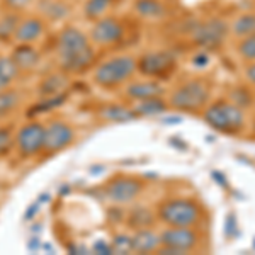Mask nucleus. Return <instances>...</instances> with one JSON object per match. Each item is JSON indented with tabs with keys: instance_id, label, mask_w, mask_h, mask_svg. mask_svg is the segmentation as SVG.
Here are the masks:
<instances>
[{
	"instance_id": "14",
	"label": "nucleus",
	"mask_w": 255,
	"mask_h": 255,
	"mask_svg": "<svg viewBox=\"0 0 255 255\" xmlns=\"http://www.w3.org/2000/svg\"><path fill=\"white\" fill-rule=\"evenodd\" d=\"M10 58L20 73H31L41 65V53L34 44H15Z\"/></svg>"
},
{
	"instance_id": "6",
	"label": "nucleus",
	"mask_w": 255,
	"mask_h": 255,
	"mask_svg": "<svg viewBox=\"0 0 255 255\" xmlns=\"http://www.w3.org/2000/svg\"><path fill=\"white\" fill-rule=\"evenodd\" d=\"M125 24L113 15H104V17L94 20L92 27L89 31V38L94 46L99 48H109L116 46L125 39Z\"/></svg>"
},
{
	"instance_id": "24",
	"label": "nucleus",
	"mask_w": 255,
	"mask_h": 255,
	"mask_svg": "<svg viewBox=\"0 0 255 255\" xmlns=\"http://www.w3.org/2000/svg\"><path fill=\"white\" fill-rule=\"evenodd\" d=\"M114 5V0H85L84 3V17L89 20H97L108 15L111 7Z\"/></svg>"
},
{
	"instance_id": "31",
	"label": "nucleus",
	"mask_w": 255,
	"mask_h": 255,
	"mask_svg": "<svg viewBox=\"0 0 255 255\" xmlns=\"http://www.w3.org/2000/svg\"><path fill=\"white\" fill-rule=\"evenodd\" d=\"M0 2H2V5L7 10L20 12V10H26L27 7H31L36 0H0Z\"/></svg>"
},
{
	"instance_id": "9",
	"label": "nucleus",
	"mask_w": 255,
	"mask_h": 255,
	"mask_svg": "<svg viewBox=\"0 0 255 255\" xmlns=\"http://www.w3.org/2000/svg\"><path fill=\"white\" fill-rule=\"evenodd\" d=\"M75 141V129L63 119H53L46 125V134H44V148L43 155H56L67 150Z\"/></svg>"
},
{
	"instance_id": "13",
	"label": "nucleus",
	"mask_w": 255,
	"mask_h": 255,
	"mask_svg": "<svg viewBox=\"0 0 255 255\" xmlns=\"http://www.w3.org/2000/svg\"><path fill=\"white\" fill-rule=\"evenodd\" d=\"M44 32H46V20L41 15H27L20 17L12 41L15 44H36L44 36Z\"/></svg>"
},
{
	"instance_id": "12",
	"label": "nucleus",
	"mask_w": 255,
	"mask_h": 255,
	"mask_svg": "<svg viewBox=\"0 0 255 255\" xmlns=\"http://www.w3.org/2000/svg\"><path fill=\"white\" fill-rule=\"evenodd\" d=\"M192 39L196 44L203 48H216L225 41L226 34H228V26L223 20H206L201 22L192 29Z\"/></svg>"
},
{
	"instance_id": "11",
	"label": "nucleus",
	"mask_w": 255,
	"mask_h": 255,
	"mask_svg": "<svg viewBox=\"0 0 255 255\" xmlns=\"http://www.w3.org/2000/svg\"><path fill=\"white\" fill-rule=\"evenodd\" d=\"M174 67H175V55L172 51H168V49L145 53V55L138 60V70L143 75H148V77L167 75Z\"/></svg>"
},
{
	"instance_id": "18",
	"label": "nucleus",
	"mask_w": 255,
	"mask_h": 255,
	"mask_svg": "<svg viewBox=\"0 0 255 255\" xmlns=\"http://www.w3.org/2000/svg\"><path fill=\"white\" fill-rule=\"evenodd\" d=\"M163 92V87L157 82H133L126 87V97L133 101H145V99L158 97Z\"/></svg>"
},
{
	"instance_id": "22",
	"label": "nucleus",
	"mask_w": 255,
	"mask_h": 255,
	"mask_svg": "<svg viewBox=\"0 0 255 255\" xmlns=\"http://www.w3.org/2000/svg\"><path fill=\"white\" fill-rule=\"evenodd\" d=\"M134 12L145 19H160L165 15V5L160 0H136Z\"/></svg>"
},
{
	"instance_id": "8",
	"label": "nucleus",
	"mask_w": 255,
	"mask_h": 255,
	"mask_svg": "<svg viewBox=\"0 0 255 255\" xmlns=\"http://www.w3.org/2000/svg\"><path fill=\"white\" fill-rule=\"evenodd\" d=\"M141 189H143L141 180L128 175H118L106 184L104 192H106V199L111 204H114V206H125V204H129L136 199L139 192H141Z\"/></svg>"
},
{
	"instance_id": "23",
	"label": "nucleus",
	"mask_w": 255,
	"mask_h": 255,
	"mask_svg": "<svg viewBox=\"0 0 255 255\" xmlns=\"http://www.w3.org/2000/svg\"><path fill=\"white\" fill-rule=\"evenodd\" d=\"M20 20L19 12L7 10L3 15H0V43H9L14 38V32L17 29Z\"/></svg>"
},
{
	"instance_id": "17",
	"label": "nucleus",
	"mask_w": 255,
	"mask_h": 255,
	"mask_svg": "<svg viewBox=\"0 0 255 255\" xmlns=\"http://www.w3.org/2000/svg\"><path fill=\"white\" fill-rule=\"evenodd\" d=\"M162 245L160 242V235H157L155 232L146 228H141L131 237V250L138 254H148V252H155L158 247Z\"/></svg>"
},
{
	"instance_id": "28",
	"label": "nucleus",
	"mask_w": 255,
	"mask_h": 255,
	"mask_svg": "<svg viewBox=\"0 0 255 255\" xmlns=\"http://www.w3.org/2000/svg\"><path fill=\"white\" fill-rule=\"evenodd\" d=\"M12 148H14V136H12L10 129L5 126H0V158L5 157Z\"/></svg>"
},
{
	"instance_id": "26",
	"label": "nucleus",
	"mask_w": 255,
	"mask_h": 255,
	"mask_svg": "<svg viewBox=\"0 0 255 255\" xmlns=\"http://www.w3.org/2000/svg\"><path fill=\"white\" fill-rule=\"evenodd\" d=\"M233 32L240 38H247L250 34H255V14L240 15L233 22Z\"/></svg>"
},
{
	"instance_id": "2",
	"label": "nucleus",
	"mask_w": 255,
	"mask_h": 255,
	"mask_svg": "<svg viewBox=\"0 0 255 255\" xmlns=\"http://www.w3.org/2000/svg\"><path fill=\"white\" fill-rule=\"evenodd\" d=\"M138 70V60L131 55H118L104 60L94 70V84L101 89L111 90L126 84Z\"/></svg>"
},
{
	"instance_id": "25",
	"label": "nucleus",
	"mask_w": 255,
	"mask_h": 255,
	"mask_svg": "<svg viewBox=\"0 0 255 255\" xmlns=\"http://www.w3.org/2000/svg\"><path fill=\"white\" fill-rule=\"evenodd\" d=\"M136 116H153L165 111V102L160 101L158 97L145 99V101H138V104L133 108Z\"/></svg>"
},
{
	"instance_id": "10",
	"label": "nucleus",
	"mask_w": 255,
	"mask_h": 255,
	"mask_svg": "<svg viewBox=\"0 0 255 255\" xmlns=\"http://www.w3.org/2000/svg\"><path fill=\"white\" fill-rule=\"evenodd\" d=\"M160 242L168 254H184L196 247L197 235L189 226H170L160 235Z\"/></svg>"
},
{
	"instance_id": "20",
	"label": "nucleus",
	"mask_w": 255,
	"mask_h": 255,
	"mask_svg": "<svg viewBox=\"0 0 255 255\" xmlns=\"http://www.w3.org/2000/svg\"><path fill=\"white\" fill-rule=\"evenodd\" d=\"M22 96L17 89H3L0 90V119L7 118L20 106Z\"/></svg>"
},
{
	"instance_id": "3",
	"label": "nucleus",
	"mask_w": 255,
	"mask_h": 255,
	"mask_svg": "<svg viewBox=\"0 0 255 255\" xmlns=\"http://www.w3.org/2000/svg\"><path fill=\"white\" fill-rule=\"evenodd\" d=\"M158 218L168 226H194L201 218L196 203L187 199H170L160 204Z\"/></svg>"
},
{
	"instance_id": "15",
	"label": "nucleus",
	"mask_w": 255,
	"mask_h": 255,
	"mask_svg": "<svg viewBox=\"0 0 255 255\" xmlns=\"http://www.w3.org/2000/svg\"><path fill=\"white\" fill-rule=\"evenodd\" d=\"M39 15L49 22H61L72 14V3L67 0H39Z\"/></svg>"
},
{
	"instance_id": "34",
	"label": "nucleus",
	"mask_w": 255,
	"mask_h": 255,
	"mask_svg": "<svg viewBox=\"0 0 255 255\" xmlns=\"http://www.w3.org/2000/svg\"><path fill=\"white\" fill-rule=\"evenodd\" d=\"M247 77H249V80L255 84V65H250L249 68H247Z\"/></svg>"
},
{
	"instance_id": "21",
	"label": "nucleus",
	"mask_w": 255,
	"mask_h": 255,
	"mask_svg": "<svg viewBox=\"0 0 255 255\" xmlns=\"http://www.w3.org/2000/svg\"><path fill=\"white\" fill-rule=\"evenodd\" d=\"M19 75H20V72H19V68L15 67L14 61H12L10 55L0 56V90L12 87V84L19 79Z\"/></svg>"
},
{
	"instance_id": "7",
	"label": "nucleus",
	"mask_w": 255,
	"mask_h": 255,
	"mask_svg": "<svg viewBox=\"0 0 255 255\" xmlns=\"http://www.w3.org/2000/svg\"><path fill=\"white\" fill-rule=\"evenodd\" d=\"M208 85L201 80H191L170 96V106L180 111H197L208 102Z\"/></svg>"
},
{
	"instance_id": "16",
	"label": "nucleus",
	"mask_w": 255,
	"mask_h": 255,
	"mask_svg": "<svg viewBox=\"0 0 255 255\" xmlns=\"http://www.w3.org/2000/svg\"><path fill=\"white\" fill-rule=\"evenodd\" d=\"M68 73L60 72V73H49V75L44 77L43 80L39 82L38 85V94L43 99L48 97H55L60 96V94L65 92L68 85Z\"/></svg>"
},
{
	"instance_id": "5",
	"label": "nucleus",
	"mask_w": 255,
	"mask_h": 255,
	"mask_svg": "<svg viewBox=\"0 0 255 255\" xmlns=\"http://www.w3.org/2000/svg\"><path fill=\"white\" fill-rule=\"evenodd\" d=\"M204 121L223 133H235L245 123L244 113L235 104H215L204 113Z\"/></svg>"
},
{
	"instance_id": "29",
	"label": "nucleus",
	"mask_w": 255,
	"mask_h": 255,
	"mask_svg": "<svg viewBox=\"0 0 255 255\" xmlns=\"http://www.w3.org/2000/svg\"><path fill=\"white\" fill-rule=\"evenodd\" d=\"M238 51L245 60H255V34H250L242 41Z\"/></svg>"
},
{
	"instance_id": "30",
	"label": "nucleus",
	"mask_w": 255,
	"mask_h": 255,
	"mask_svg": "<svg viewBox=\"0 0 255 255\" xmlns=\"http://www.w3.org/2000/svg\"><path fill=\"white\" fill-rule=\"evenodd\" d=\"M113 252L116 254H129L131 250V237L126 235H116L113 240Z\"/></svg>"
},
{
	"instance_id": "4",
	"label": "nucleus",
	"mask_w": 255,
	"mask_h": 255,
	"mask_svg": "<svg viewBox=\"0 0 255 255\" xmlns=\"http://www.w3.org/2000/svg\"><path fill=\"white\" fill-rule=\"evenodd\" d=\"M44 134H46V125L41 121H29L20 126L14 138V146L19 157L32 158L43 153Z\"/></svg>"
},
{
	"instance_id": "32",
	"label": "nucleus",
	"mask_w": 255,
	"mask_h": 255,
	"mask_svg": "<svg viewBox=\"0 0 255 255\" xmlns=\"http://www.w3.org/2000/svg\"><path fill=\"white\" fill-rule=\"evenodd\" d=\"M94 252L96 254H114L113 252V245H109V244H106V242H97L96 245H94Z\"/></svg>"
},
{
	"instance_id": "27",
	"label": "nucleus",
	"mask_w": 255,
	"mask_h": 255,
	"mask_svg": "<svg viewBox=\"0 0 255 255\" xmlns=\"http://www.w3.org/2000/svg\"><path fill=\"white\" fill-rule=\"evenodd\" d=\"M133 228H146L148 225L151 223V215L150 211H146V209H138V211H133L129 215V221H128Z\"/></svg>"
},
{
	"instance_id": "19",
	"label": "nucleus",
	"mask_w": 255,
	"mask_h": 255,
	"mask_svg": "<svg viewBox=\"0 0 255 255\" xmlns=\"http://www.w3.org/2000/svg\"><path fill=\"white\" fill-rule=\"evenodd\" d=\"M99 116L104 119V121H109V123H126V121H131V119L136 118V114H134L133 109L125 108V106L108 104V106H104V108H101Z\"/></svg>"
},
{
	"instance_id": "33",
	"label": "nucleus",
	"mask_w": 255,
	"mask_h": 255,
	"mask_svg": "<svg viewBox=\"0 0 255 255\" xmlns=\"http://www.w3.org/2000/svg\"><path fill=\"white\" fill-rule=\"evenodd\" d=\"M194 63L197 65V67H204V65L208 63V56L204 55V53H201L199 56H196L194 58Z\"/></svg>"
},
{
	"instance_id": "1",
	"label": "nucleus",
	"mask_w": 255,
	"mask_h": 255,
	"mask_svg": "<svg viewBox=\"0 0 255 255\" xmlns=\"http://www.w3.org/2000/svg\"><path fill=\"white\" fill-rule=\"evenodd\" d=\"M56 58H58L61 72L68 73H82L92 67L96 60V48L89 34L80 27L67 24L61 27L56 36Z\"/></svg>"
}]
</instances>
